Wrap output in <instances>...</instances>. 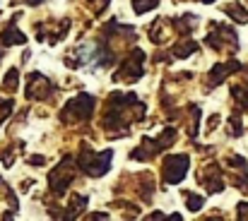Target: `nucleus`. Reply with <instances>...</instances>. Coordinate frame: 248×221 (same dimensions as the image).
<instances>
[{"mask_svg":"<svg viewBox=\"0 0 248 221\" xmlns=\"http://www.w3.org/2000/svg\"><path fill=\"white\" fill-rule=\"evenodd\" d=\"M159 0H135V12H147L152 7H157Z\"/></svg>","mask_w":248,"mask_h":221,"instance_id":"3","label":"nucleus"},{"mask_svg":"<svg viewBox=\"0 0 248 221\" xmlns=\"http://www.w3.org/2000/svg\"><path fill=\"white\" fill-rule=\"evenodd\" d=\"M186 168H188V156H169L164 163L166 183H178L186 176Z\"/></svg>","mask_w":248,"mask_h":221,"instance_id":"1","label":"nucleus"},{"mask_svg":"<svg viewBox=\"0 0 248 221\" xmlns=\"http://www.w3.org/2000/svg\"><path fill=\"white\" fill-rule=\"evenodd\" d=\"M227 12H229L236 22H248V12L244 10V7H239V5H229V7H227Z\"/></svg>","mask_w":248,"mask_h":221,"instance_id":"2","label":"nucleus"},{"mask_svg":"<svg viewBox=\"0 0 248 221\" xmlns=\"http://www.w3.org/2000/svg\"><path fill=\"white\" fill-rule=\"evenodd\" d=\"M200 205H202V200H200V197H198V200H195V197H190V200H188V207H190V209H198Z\"/></svg>","mask_w":248,"mask_h":221,"instance_id":"6","label":"nucleus"},{"mask_svg":"<svg viewBox=\"0 0 248 221\" xmlns=\"http://www.w3.org/2000/svg\"><path fill=\"white\" fill-rule=\"evenodd\" d=\"M17 87V73L10 70V79H7V89H15Z\"/></svg>","mask_w":248,"mask_h":221,"instance_id":"5","label":"nucleus"},{"mask_svg":"<svg viewBox=\"0 0 248 221\" xmlns=\"http://www.w3.org/2000/svg\"><path fill=\"white\" fill-rule=\"evenodd\" d=\"M234 96L239 99V103H241V106H248V89L236 87V89H234Z\"/></svg>","mask_w":248,"mask_h":221,"instance_id":"4","label":"nucleus"}]
</instances>
